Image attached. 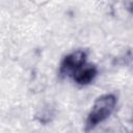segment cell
<instances>
[{"label": "cell", "instance_id": "obj_3", "mask_svg": "<svg viewBox=\"0 0 133 133\" xmlns=\"http://www.w3.org/2000/svg\"><path fill=\"white\" fill-rule=\"evenodd\" d=\"M97 74L98 69L95 64H84L73 74V79L79 85H87L96 78Z\"/></svg>", "mask_w": 133, "mask_h": 133}, {"label": "cell", "instance_id": "obj_1", "mask_svg": "<svg viewBox=\"0 0 133 133\" xmlns=\"http://www.w3.org/2000/svg\"><path fill=\"white\" fill-rule=\"evenodd\" d=\"M116 105V97L113 94H105L98 97L87 114L84 131L88 133L97 125L105 121L107 117L111 115Z\"/></svg>", "mask_w": 133, "mask_h": 133}, {"label": "cell", "instance_id": "obj_2", "mask_svg": "<svg viewBox=\"0 0 133 133\" xmlns=\"http://www.w3.org/2000/svg\"><path fill=\"white\" fill-rule=\"evenodd\" d=\"M87 55H88L87 50H83V49L76 50L65 55L59 65V71H58L59 76L65 77L69 76L70 74H74L77 70H79L82 65L85 64Z\"/></svg>", "mask_w": 133, "mask_h": 133}, {"label": "cell", "instance_id": "obj_4", "mask_svg": "<svg viewBox=\"0 0 133 133\" xmlns=\"http://www.w3.org/2000/svg\"><path fill=\"white\" fill-rule=\"evenodd\" d=\"M106 133H122V132H119V131H117V130H114V131H110V130H108Z\"/></svg>", "mask_w": 133, "mask_h": 133}]
</instances>
